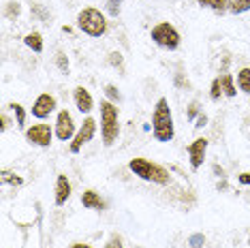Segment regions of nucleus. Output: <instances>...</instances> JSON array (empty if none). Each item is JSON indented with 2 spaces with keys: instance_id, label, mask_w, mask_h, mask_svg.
<instances>
[{
  "instance_id": "f257e3e1",
  "label": "nucleus",
  "mask_w": 250,
  "mask_h": 248,
  "mask_svg": "<svg viewBox=\"0 0 250 248\" xmlns=\"http://www.w3.org/2000/svg\"><path fill=\"white\" fill-rule=\"evenodd\" d=\"M152 131H154L156 142L167 144V142H171L173 139V135H175L173 116H171V109H169L167 99H158L156 101L154 114H152Z\"/></svg>"
},
{
  "instance_id": "f03ea898",
  "label": "nucleus",
  "mask_w": 250,
  "mask_h": 248,
  "mask_svg": "<svg viewBox=\"0 0 250 248\" xmlns=\"http://www.w3.org/2000/svg\"><path fill=\"white\" fill-rule=\"evenodd\" d=\"M128 169L135 173L137 178L146 180V182H154V184H169L171 182V176L169 171L156 163L147 161V159H133L128 163Z\"/></svg>"
},
{
  "instance_id": "7ed1b4c3",
  "label": "nucleus",
  "mask_w": 250,
  "mask_h": 248,
  "mask_svg": "<svg viewBox=\"0 0 250 248\" xmlns=\"http://www.w3.org/2000/svg\"><path fill=\"white\" fill-rule=\"evenodd\" d=\"M101 135L103 144L113 145V142L120 135V124H118V107L111 101H101Z\"/></svg>"
},
{
  "instance_id": "20e7f679",
  "label": "nucleus",
  "mask_w": 250,
  "mask_h": 248,
  "mask_svg": "<svg viewBox=\"0 0 250 248\" xmlns=\"http://www.w3.org/2000/svg\"><path fill=\"white\" fill-rule=\"evenodd\" d=\"M77 26H79V30L86 32L88 37H103L105 32H107V20H105V15L101 13L99 9H92V7L79 11Z\"/></svg>"
},
{
  "instance_id": "39448f33",
  "label": "nucleus",
  "mask_w": 250,
  "mask_h": 248,
  "mask_svg": "<svg viewBox=\"0 0 250 248\" xmlns=\"http://www.w3.org/2000/svg\"><path fill=\"white\" fill-rule=\"evenodd\" d=\"M152 39L158 47L165 49H178L180 47V32L169 24V21H161L152 28Z\"/></svg>"
},
{
  "instance_id": "423d86ee",
  "label": "nucleus",
  "mask_w": 250,
  "mask_h": 248,
  "mask_svg": "<svg viewBox=\"0 0 250 248\" xmlns=\"http://www.w3.org/2000/svg\"><path fill=\"white\" fill-rule=\"evenodd\" d=\"M52 137H54V131L49 128V124H32L26 131V139L30 144L39 145V148H47L52 144Z\"/></svg>"
},
{
  "instance_id": "0eeeda50",
  "label": "nucleus",
  "mask_w": 250,
  "mask_h": 248,
  "mask_svg": "<svg viewBox=\"0 0 250 248\" xmlns=\"http://www.w3.org/2000/svg\"><path fill=\"white\" fill-rule=\"evenodd\" d=\"M94 133H96V120L94 118H86L83 124H82V128H79L77 135L73 137V142H71V152L73 154H77V152L94 137Z\"/></svg>"
},
{
  "instance_id": "6e6552de",
  "label": "nucleus",
  "mask_w": 250,
  "mask_h": 248,
  "mask_svg": "<svg viewBox=\"0 0 250 248\" xmlns=\"http://www.w3.org/2000/svg\"><path fill=\"white\" fill-rule=\"evenodd\" d=\"M75 135V122H73V116L66 109H62L58 118H56V137L60 142H69V139Z\"/></svg>"
},
{
  "instance_id": "1a4fd4ad",
  "label": "nucleus",
  "mask_w": 250,
  "mask_h": 248,
  "mask_svg": "<svg viewBox=\"0 0 250 248\" xmlns=\"http://www.w3.org/2000/svg\"><path fill=\"white\" fill-rule=\"evenodd\" d=\"M56 109V97H52V94H39V97L35 99V103H32V116L35 118H47L52 111Z\"/></svg>"
},
{
  "instance_id": "9d476101",
  "label": "nucleus",
  "mask_w": 250,
  "mask_h": 248,
  "mask_svg": "<svg viewBox=\"0 0 250 248\" xmlns=\"http://www.w3.org/2000/svg\"><path fill=\"white\" fill-rule=\"evenodd\" d=\"M206 150H208V139L206 137H199L188 145V154H190V165L192 169H197L203 165V159H206Z\"/></svg>"
},
{
  "instance_id": "9b49d317",
  "label": "nucleus",
  "mask_w": 250,
  "mask_h": 248,
  "mask_svg": "<svg viewBox=\"0 0 250 248\" xmlns=\"http://www.w3.org/2000/svg\"><path fill=\"white\" fill-rule=\"evenodd\" d=\"M73 99H75V105H77V109L82 111V114H88V111L92 109V105H94L92 94H90L83 86H77L75 90H73Z\"/></svg>"
},
{
  "instance_id": "f8f14e48",
  "label": "nucleus",
  "mask_w": 250,
  "mask_h": 248,
  "mask_svg": "<svg viewBox=\"0 0 250 248\" xmlns=\"http://www.w3.org/2000/svg\"><path fill=\"white\" fill-rule=\"evenodd\" d=\"M71 197V182L64 173H60L58 180H56V206H64Z\"/></svg>"
},
{
  "instance_id": "ddd939ff",
  "label": "nucleus",
  "mask_w": 250,
  "mask_h": 248,
  "mask_svg": "<svg viewBox=\"0 0 250 248\" xmlns=\"http://www.w3.org/2000/svg\"><path fill=\"white\" fill-rule=\"evenodd\" d=\"M82 204L83 207H88V210H103L105 204L101 201V197L94 193V190H86V193L82 195Z\"/></svg>"
},
{
  "instance_id": "4468645a",
  "label": "nucleus",
  "mask_w": 250,
  "mask_h": 248,
  "mask_svg": "<svg viewBox=\"0 0 250 248\" xmlns=\"http://www.w3.org/2000/svg\"><path fill=\"white\" fill-rule=\"evenodd\" d=\"M197 2L201 4V7L216 11V13H225V11L231 7V0H197Z\"/></svg>"
},
{
  "instance_id": "2eb2a0df",
  "label": "nucleus",
  "mask_w": 250,
  "mask_h": 248,
  "mask_svg": "<svg viewBox=\"0 0 250 248\" xmlns=\"http://www.w3.org/2000/svg\"><path fill=\"white\" fill-rule=\"evenodd\" d=\"M24 43H26V47L32 49V52H37V54L43 52V39H41L39 32H30V35H26L24 37Z\"/></svg>"
},
{
  "instance_id": "dca6fc26",
  "label": "nucleus",
  "mask_w": 250,
  "mask_h": 248,
  "mask_svg": "<svg viewBox=\"0 0 250 248\" xmlns=\"http://www.w3.org/2000/svg\"><path fill=\"white\" fill-rule=\"evenodd\" d=\"M218 80H220V88H223V92L227 94V97H235L237 90H235V83H233L231 73H225V75H220Z\"/></svg>"
},
{
  "instance_id": "f3484780",
  "label": "nucleus",
  "mask_w": 250,
  "mask_h": 248,
  "mask_svg": "<svg viewBox=\"0 0 250 248\" xmlns=\"http://www.w3.org/2000/svg\"><path fill=\"white\" fill-rule=\"evenodd\" d=\"M237 86L242 92L250 94V69H240L237 71Z\"/></svg>"
},
{
  "instance_id": "a211bd4d",
  "label": "nucleus",
  "mask_w": 250,
  "mask_h": 248,
  "mask_svg": "<svg viewBox=\"0 0 250 248\" xmlns=\"http://www.w3.org/2000/svg\"><path fill=\"white\" fill-rule=\"evenodd\" d=\"M231 13H246L250 11V0H231V7H229Z\"/></svg>"
},
{
  "instance_id": "6ab92c4d",
  "label": "nucleus",
  "mask_w": 250,
  "mask_h": 248,
  "mask_svg": "<svg viewBox=\"0 0 250 248\" xmlns=\"http://www.w3.org/2000/svg\"><path fill=\"white\" fill-rule=\"evenodd\" d=\"M11 109L15 111V118H18V126L24 128V126H26V111H24V107H21L20 103H11Z\"/></svg>"
},
{
  "instance_id": "aec40b11",
  "label": "nucleus",
  "mask_w": 250,
  "mask_h": 248,
  "mask_svg": "<svg viewBox=\"0 0 250 248\" xmlns=\"http://www.w3.org/2000/svg\"><path fill=\"white\" fill-rule=\"evenodd\" d=\"M2 182H11L13 186H21L24 184V180L18 178L15 173H11V171H2Z\"/></svg>"
},
{
  "instance_id": "412c9836",
  "label": "nucleus",
  "mask_w": 250,
  "mask_h": 248,
  "mask_svg": "<svg viewBox=\"0 0 250 248\" xmlns=\"http://www.w3.org/2000/svg\"><path fill=\"white\" fill-rule=\"evenodd\" d=\"M56 64H58V69L62 73H69V60H66V56L62 54V52L56 54Z\"/></svg>"
},
{
  "instance_id": "4be33fe9",
  "label": "nucleus",
  "mask_w": 250,
  "mask_h": 248,
  "mask_svg": "<svg viewBox=\"0 0 250 248\" xmlns=\"http://www.w3.org/2000/svg\"><path fill=\"white\" fill-rule=\"evenodd\" d=\"M220 94H223V88H220V80L216 77V80L212 82V92H209V97H212L214 101H218Z\"/></svg>"
},
{
  "instance_id": "5701e85b",
  "label": "nucleus",
  "mask_w": 250,
  "mask_h": 248,
  "mask_svg": "<svg viewBox=\"0 0 250 248\" xmlns=\"http://www.w3.org/2000/svg\"><path fill=\"white\" fill-rule=\"evenodd\" d=\"M203 242H206V238H203V233H195V235H190V246H192V248H203Z\"/></svg>"
},
{
  "instance_id": "b1692460",
  "label": "nucleus",
  "mask_w": 250,
  "mask_h": 248,
  "mask_svg": "<svg viewBox=\"0 0 250 248\" xmlns=\"http://www.w3.org/2000/svg\"><path fill=\"white\" fill-rule=\"evenodd\" d=\"M109 62H111L113 66H120V69H122V56L118 54V52H111L109 54Z\"/></svg>"
},
{
  "instance_id": "393cba45",
  "label": "nucleus",
  "mask_w": 250,
  "mask_h": 248,
  "mask_svg": "<svg viewBox=\"0 0 250 248\" xmlns=\"http://www.w3.org/2000/svg\"><path fill=\"white\" fill-rule=\"evenodd\" d=\"M105 94H107V97H109L111 101H118V99H120V94H118L116 86H107V88H105Z\"/></svg>"
},
{
  "instance_id": "a878e982",
  "label": "nucleus",
  "mask_w": 250,
  "mask_h": 248,
  "mask_svg": "<svg viewBox=\"0 0 250 248\" xmlns=\"http://www.w3.org/2000/svg\"><path fill=\"white\" fill-rule=\"evenodd\" d=\"M107 4H109V13L118 15V11H120V0H107Z\"/></svg>"
},
{
  "instance_id": "bb28decb",
  "label": "nucleus",
  "mask_w": 250,
  "mask_h": 248,
  "mask_svg": "<svg viewBox=\"0 0 250 248\" xmlns=\"http://www.w3.org/2000/svg\"><path fill=\"white\" fill-rule=\"evenodd\" d=\"M105 248H122V242H120V238H111V240L105 244Z\"/></svg>"
},
{
  "instance_id": "cd10ccee",
  "label": "nucleus",
  "mask_w": 250,
  "mask_h": 248,
  "mask_svg": "<svg viewBox=\"0 0 250 248\" xmlns=\"http://www.w3.org/2000/svg\"><path fill=\"white\" fill-rule=\"evenodd\" d=\"M20 13V4L18 2H9V15H18Z\"/></svg>"
},
{
  "instance_id": "c85d7f7f",
  "label": "nucleus",
  "mask_w": 250,
  "mask_h": 248,
  "mask_svg": "<svg viewBox=\"0 0 250 248\" xmlns=\"http://www.w3.org/2000/svg\"><path fill=\"white\" fill-rule=\"evenodd\" d=\"M237 180H240L242 184H250V171H244V173H240V176H237Z\"/></svg>"
},
{
  "instance_id": "c756f323",
  "label": "nucleus",
  "mask_w": 250,
  "mask_h": 248,
  "mask_svg": "<svg viewBox=\"0 0 250 248\" xmlns=\"http://www.w3.org/2000/svg\"><path fill=\"white\" fill-rule=\"evenodd\" d=\"M206 122H208V118H206V116H199V120H197L195 126H197V128H201V126H206Z\"/></svg>"
},
{
  "instance_id": "7c9ffc66",
  "label": "nucleus",
  "mask_w": 250,
  "mask_h": 248,
  "mask_svg": "<svg viewBox=\"0 0 250 248\" xmlns=\"http://www.w3.org/2000/svg\"><path fill=\"white\" fill-rule=\"evenodd\" d=\"M9 128V118H7V114H2V131H7Z\"/></svg>"
},
{
  "instance_id": "2f4dec72",
  "label": "nucleus",
  "mask_w": 250,
  "mask_h": 248,
  "mask_svg": "<svg viewBox=\"0 0 250 248\" xmlns=\"http://www.w3.org/2000/svg\"><path fill=\"white\" fill-rule=\"evenodd\" d=\"M71 248H92V246H90V244H82V242H75Z\"/></svg>"
},
{
  "instance_id": "473e14b6",
  "label": "nucleus",
  "mask_w": 250,
  "mask_h": 248,
  "mask_svg": "<svg viewBox=\"0 0 250 248\" xmlns=\"http://www.w3.org/2000/svg\"><path fill=\"white\" fill-rule=\"evenodd\" d=\"M188 116H190V118H195V116H197V103H192L190 111H188Z\"/></svg>"
}]
</instances>
